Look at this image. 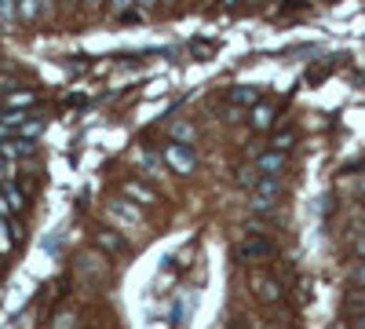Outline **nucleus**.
I'll return each instance as SVG.
<instances>
[{"label": "nucleus", "mask_w": 365, "mask_h": 329, "mask_svg": "<svg viewBox=\"0 0 365 329\" xmlns=\"http://www.w3.org/2000/svg\"><path fill=\"white\" fill-rule=\"evenodd\" d=\"M161 161L168 172L175 176H190L197 168V154H194V146H182V143H165V151H161Z\"/></svg>", "instance_id": "nucleus-1"}, {"label": "nucleus", "mask_w": 365, "mask_h": 329, "mask_svg": "<svg viewBox=\"0 0 365 329\" xmlns=\"http://www.w3.org/2000/svg\"><path fill=\"white\" fill-rule=\"evenodd\" d=\"M282 198V179H270V176H259V183L249 191V205L256 213H270Z\"/></svg>", "instance_id": "nucleus-2"}, {"label": "nucleus", "mask_w": 365, "mask_h": 329, "mask_svg": "<svg viewBox=\"0 0 365 329\" xmlns=\"http://www.w3.org/2000/svg\"><path fill=\"white\" fill-rule=\"evenodd\" d=\"M106 216L117 231H143V216H139V205L132 201H110Z\"/></svg>", "instance_id": "nucleus-3"}, {"label": "nucleus", "mask_w": 365, "mask_h": 329, "mask_svg": "<svg viewBox=\"0 0 365 329\" xmlns=\"http://www.w3.org/2000/svg\"><path fill=\"white\" fill-rule=\"evenodd\" d=\"M256 172L259 176H270V179H282V172H285V165H289V158L285 154H278V151H263L256 161Z\"/></svg>", "instance_id": "nucleus-4"}, {"label": "nucleus", "mask_w": 365, "mask_h": 329, "mask_svg": "<svg viewBox=\"0 0 365 329\" xmlns=\"http://www.w3.org/2000/svg\"><path fill=\"white\" fill-rule=\"evenodd\" d=\"M227 103H230L234 110H252V106L259 103V88H256V84H234L230 92H227Z\"/></svg>", "instance_id": "nucleus-5"}, {"label": "nucleus", "mask_w": 365, "mask_h": 329, "mask_svg": "<svg viewBox=\"0 0 365 329\" xmlns=\"http://www.w3.org/2000/svg\"><path fill=\"white\" fill-rule=\"evenodd\" d=\"M252 293H256V300H263V304H278L282 300V285H278V278H270V275H252Z\"/></svg>", "instance_id": "nucleus-6"}, {"label": "nucleus", "mask_w": 365, "mask_h": 329, "mask_svg": "<svg viewBox=\"0 0 365 329\" xmlns=\"http://www.w3.org/2000/svg\"><path fill=\"white\" fill-rule=\"evenodd\" d=\"M270 253H274V246L267 242V238H245V242L237 246V260H245V263L263 260V256H270Z\"/></svg>", "instance_id": "nucleus-7"}, {"label": "nucleus", "mask_w": 365, "mask_h": 329, "mask_svg": "<svg viewBox=\"0 0 365 329\" xmlns=\"http://www.w3.org/2000/svg\"><path fill=\"white\" fill-rule=\"evenodd\" d=\"M274 117H278V110H274L270 103H256V106L249 110V125H252L256 132H267V128L274 125Z\"/></svg>", "instance_id": "nucleus-8"}, {"label": "nucleus", "mask_w": 365, "mask_h": 329, "mask_svg": "<svg viewBox=\"0 0 365 329\" xmlns=\"http://www.w3.org/2000/svg\"><path fill=\"white\" fill-rule=\"evenodd\" d=\"M96 246H99L103 253H110V256L128 253V242H125V238H120L117 231H99V234H96Z\"/></svg>", "instance_id": "nucleus-9"}, {"label": "nucleus", "mask_w": 365, "mask_h": 329, "mask_svg": "<svg viewBox=\"0 0 365 329\" xmlns=\"http://www.w3.org/2000/svg\"><path fill=\"white\" fill-rule=\"evenodd\" d=\"M125 198L132 205H158V194L150 191L146 183H139V179H128V183H125Z\"/></svg>", "instance_id": "nucleus-10"}, {"label": "nucleus", "mask_w": 365, "mask_h": 329, "mask_svg": "<svg viewBox=\"0 0 365 329\" xmlns=\"http://www.w3.org/2000/svg\"><path fill=\"white\" fill-rule=\"evenodd\" d=\"M197 139V128L187 125V121H172L168 125V143H182V146H190Z\"/></svg>", "instance_id": "nucleus-11"}, {"label": "nucleus", "mask_w": 365, "mask_h": 329, "mask_svg": "<svg viewBox=\"0 0 365 329\" xmlns=\"http://www.w3.org/2000/svg\"><path fill=\"white\" fill-rule=\"evenodd\" d=\"M292 143H296V132L285 128V132H274L270 143H267V151H278V154H289L292 151Z\"/></svg>", "instance_id": "nucleus-12"}, {"label": "nucleus", "mask_w": 365, "mask_h": 329, "mask_svg": "<svg viewBox=\"0 0 365 329\" xmlns=\"http://www.w3.org/2000/svg\"><path fill=\"white\" fill-rule=\"evenodd\" d=\"M19 8V22H37L41 19V0H15Z\"/></svg>", "instance_id": "nucleus-13"}, {"label": "nucleus", "mask_w": 365, "mask_h": 329, "mask_svg": "<svg viewBox=\"0 0 365 329\" xmlns=\"http://www.w3.org/2000/svg\"><path fill=\"white\" fill-rule=\"evenodd\" d=\"M0 194L8 198V205H11V213H15V216H19L22 208H26V194L19 191V183H8V187H0Z\"/></svg>", "instance_id": "nucleus-14"}, {"label": "nucleus", "mask_w": 365, "mask_h": 329, "mask_svg": "<svg viewBox=\"0 0 365 329\" xmlns=\"http://www.w3.org/2000/svg\"><path fill=\"white\" fill-rule=\"evenodd\" d=\"M15 249V231H11V220L0 216V256H8Z\"/></svg>", "instance_id": "nucleus-15"}, {"label": "nucleus", "mask_w": 365, "mask_h": 329, "mask_svg": "<svg viewBox=\"0 0 365 329\" xmlns=\"http://www.w3.org/2000/svg\"><path fill=\"white\" fill-rule=\"evenodd\" d=\"M34 99H37L34 92H8L4 96V106L8 110H26V106H34Z\"/></svg>", "instance_id": "nucleus-16"}, {"label": "nucleus", "mask_w": 365, "mask_h": 329, "mask_svg": "<svg viewBox=\"0 0 365 329\" xmlns=\"http://www.w3.org/2000/svg\"><path fill=\"white\" fill-rule=\"evenodd\" d=\"M135 158H139V165L146 168V176H165V172H161V165H165V161H161L158 154H150V151H139Z\"/></svg>", "instance_id": "nucleus-17"}, {"label": "nucleus", "mask_w": 365, "mask_h": 329, "mask_svg": "<svg viewBox=\"0 0 365 329\" xmlns=\"http://www.w3.org/2000/svg\"><path fill=\"white\" fill-rule=\"evenodd\" d=\"M11 22H19V8H15V0H0V26L11 29Z\"/></svg>", "instance_id": "nucleus-18"}, {"label": "nucleus", "mask_w": 365, "mask_h": 329, "mask_svg": "<svg viewBox=\"0 0 365 329\" xmlns=\"http://www.w3.org/2000/svg\"><path fill=\"white\" fill-rule=\"evenodd\" d=\"M237 183L252 191V187L259 183V172H256V165H241V168H237Z\"/></svg>", "instance_id": "nucleus-19"}, {"label": "nucleus", "mask_w": 365, "mask_h": 329, "mask_svg": "<svg viewBox=\"0 0 365 329\" xmlns=\"http://www.w3.org/2000/svg\"><path fill=\"white\" fill-rule=\"evenodd\" d=\"M15 179H19V161H4V158H0V187L15 183Z\"/></svg>", "instance_id": "nucleus-20"}, {"label": "nucleus", "mask_w": 365, "mask_h": 329, "mask_svg": "<svg viewBox=\"0 0 365 329\" xmlns=\"http://www.w3.org/2000/svg\"><path fill=\"white\" fill-rule=\"evenodd\" d=\"M51 329H77V315L73 311H63V315L51 322Z\"/></svg>", "instance_id": "nucleus-21"}, {"label": "nucleus", "mask_w": 365, "mask_h": 329, "mask_svg": "<svg viewBox=\"0 0 365 329\" xmlns=\"http://www.w3.org/2000/svg\"><path fill=\"white\" fill-rule=\"evenodd\" d=\"M132 8H135V0H110V11H113L117 19H125Z\"/></svg>", "instance_id": "nucleus-22"}, {"label": "nucleus", "mask_w": 365, "mask_h": 329, "mask_svg": "<svg viewBox=\"0 0 365 329\" xmlns=\"http://www.w3.org/2000/svg\"><path fill=\"white\" fill-rule=\"evenodd\" d=\"M351 278H354V285H358V289H365V263H358V267H354V275H351Z\"/></svg>", "instance_id": "nucleus-23"}, {"label": "nucleus", "mask_w": 365, "mask_h": 329, "mask_svg": "<svg viewBox=\"0 0 365 329\" xmlns=\"http://www.w3.org/2000/svg\"><path fill=\"white\" fill-rule=\"evenodd\" d=\"M158 4H161V0H135V8H139L143 15H146V11H154Z\"/></svg>", "instance_id": "nucleus-24"}, {"label": "nucleus", "mask_w": 365, "mask_h": 329, "mask_svg": "<svg viewBox=\"0 0 365 329\" xmlns=\"http://www.w3.org/2000/svg\"><path fill=\"white\" fill-rule=\"evenodd\" d=\"M347 308L351 311H365V296H347Z\"/></svg>", "instance_id": "nucleus-25"}, {"label": "nucleus", "mask_w": 365, "mask_h": 329, "mask_svg": "<svg viewBox=\"0 0 365 329\" xmlns=\"http://www.w3.org/2000/svg\"><path fill=\"white\" fill-rule=\"evenodd\" d=\"M354 253H358V256H361V263H365V234H361L358 242H354Z\"/></svg>", "instance_id": "nucleus-26"}, {"label": "nucleus", "mask_w": 365, "mask_h": 329, "mask_svg": "<svg viewBox=\"0 0 365 329\" xmlns=\"http://www.w3.org/2000/svg\"><path fill=\"white\" fill-rule=\"evenodd\" d=\"M223 4H227V8H237V4H241V0H223Z\"/></svg>", "instance_id": "nucleus-27"}, {"label": "nucleus", "mask_w": 365, "mask_h": 329, "mask_svg": "<svg viewBox=\"0 0 365 329\" xmlns=\"http://www.w3.org/2000/svg\"><path fill=\"white\" fill-rule=\"evenodd\" d=\"M351 329H365V318H358V322H354V325H351Z\"/></svg>", "instance_id": "nucleus-28"}, {"label": "nucleus", "mask_w": 365, "mask_h": 329, "mask_svg": "<svg viewBox=\"0 0 365 329\" xmlns=\"http://www.w3.org/2000/svg\"><path fill=\"white\" fill-rule=\"evenodd\" d=\"M84 4H88V8H96V4H99V0H84Z\"/></svg>", "instance_id": "nucleus-29"}, {"label": "nucleus", "mask_w": 365, "mask_h": 329, "mask_svg": "<svg viewBox=\"0 0 365 329\" xmlns=\"http://www.w3.org/2000/svg\"><path fill=\"white\" fill-rule=\"evenodd\" d=\"M161 4H175V0H161Z\"/></svg>", "instance_id": "nucleus-30"}, {"label": "nucleus", "mask_w": 365, "mask_h": 329, "mask_svg": "<svg viewBox=\"0 0 365 329\" xmlns=\"http://www.w3.org/2000/svg\"><path fill=\"white\" fill-rule=\"evenodd\" d=\"M0 34H4V26H0Z\"/></svg>", "instance_id": "nucleus-31"}]
</instances>
